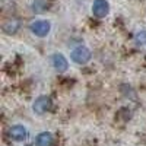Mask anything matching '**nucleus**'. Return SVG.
Segmentation results:
<instances>
[{"label": "nucleus", "mask_w": 146, "mask_h": 146, "mask_svg": "<svg viewBox=\"0 0 146 146\" xmlns=\"http://www.w3.org/2000/svg\"><path fill=\"white\" fill-rule=\"evenodd\" d=\"M135 41H136L137 45H143V44L146 42V31H140V32H137L136 36H135Z\"/></svg>", "instance_id": "obj_10"}, {"label": "nucleus", "mask_w": 146, "mask_h": 146, "mask_svg": "<svg viewBox=\"0 0 146 146\" xmlns=\"http://www.w3.org/2000/svg\"><path fill=\"white\" fill-rule=\"evenodd\" d=\"M51 66L58 73H64L69 69V62H67V58L62 53H54L51 56Z\"/></svg>", "instance_id": "obj_5"}, {"label": "nucleus", "mask_w": 146, "mask_h": 146, "mask_svg": "<svg viewBox=\"0 0 146 146\" xmlns=\"http://www.w3.org/2000/svg\"><path fill=\"white\" fill-rule=\"evenodd\" d=\"M92 57V53L88 47L85 45H78L76 48H73L70 53L72 62H75L76 64H86Z\"/></svg>", "instance_id": "obj_1"}, {"label": "nucleus", "mask_w": 146, "mask_h": 146, "mask_svg": "<svg viewBox=\"0 0 146 146\" xmlns=\"http://www.w3.org/2000/svg\"><path fill=\"white\" fill-rule=\"evenodd\" d=\"M45 9H48V2L47 0H35L32 5V10L40 13V12H44Z\"/></svg>", "instance_id": "obj_9"}, {"label": "nucleus", "mask_w": 146, "mask_h": 146, "mask_svg": "<svg viewBox=\"0 0 146 146\" xmlns=\"http://www.w3.org/2000/svg\"><path fill=\"white\" fill-rule=\"evenodd\" d=\"M110 12V5L107 0H94L92 3V13L96 18H105Z\"/></svg>", "instance_id": "obj_6"}, {"label": "nucleus", "mask_w": 146, "mask_h": 146, "mask_svg": "<svg viewBox=\"0 0 146 146\" xmlns=\"http://www.w3.org/2000/svg\"><path fill=\"white\" fill-rule=\"evenodd\" d=\"M51 107H53V101H51L50 96H47V95L38 96L32 104V110L36 115H44L45 113L50 111Z\"/></svg>", "instance_id": "obj_2"}, {"label": "nucleus", "mask_w": 146, "mask_h": 146, "mask_svg": "<svg viewBox=\"0 0 146 146\" xmlns=\"http://www.w3.org/2000/svg\"><path fill=\"white\" fill-rule=\"evenodd\" d=\"M7 136L13 142H23L28 137V130H27V127H23L21 124H16V126H12L7 130Z\"/></svg>", "instance_id": "obj_4"}, {"label": "nucleus", "mask_w": 146, "mask_h": 146, "mask_svg": "<svg viewBox=\"0 0 146 146\" xmlns=\"http://www.w3.org/2000/svg\"><path fill=\"white\" fill-rule=\"evenodd\" d=\"M29 29L34 35L40 36V38H44L50 34V29H51V23L48 21H44V19H38V21H34L31 25H29Z\"/></svg>", "instance_id": "obj_3"}, {"label": "nucleus", "mask_w": 146, "mask_h": 146, "mask_svg": "<svg viewBox=\"0 0 146 146\" xmlns=\"http://www.w3.org/2000/svg\"><path fill=\"white\" fill-rule=\"evenodd\" d=\"M21 28V21L16 19V18H9L3 22V25H2V29L5 34L7 35H12V34H16Z\"/></svg>", "instance_id": "obj_7"}, {"label": "nucleus", "mask_w": 146, "mask_h": 146, "mask_svg": "<svg viewBox=\"0 0 146 146\" xmlns=\"http://www.w3.org/2000/svg\"><path fill=\"white\" fill-rule=\"evenodd\" d=\"M53 143H54V137L50 131H42L35 139L36 146H53Z\"/></svg>", "instance_id": "obj_8"}]
</instances>
